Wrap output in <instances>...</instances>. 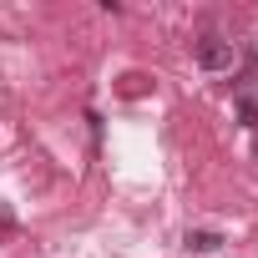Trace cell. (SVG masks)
<instances>
[{"instance_id":"obj_1","label":"cell","mask_w":258,"mask_h":258,"mask_svg":"<svg viewBox=\"0 0 258 258\" xmlns=\"http://www.w3.org/2000/svg\"><path fill=\"white\" fill-rule=\"evenodd\" d=\"M192 61H198L203 71H228V66H233V41L203 36V41H192Z\"/></svg>"},{"instance_id":"obj_2","label":"cell","mask_w":258,"mask_h":258,"mask_svg":"<svg viewBox=\"0 0 258 258\" xmlns=\"http://www.w3.org/2000/svg\"><path fill=\"white\" fill-rule=\"evenodd\" d=\"M187 248H198V253H213V248H223V238H218V233H187Z\"/></svg>"}]
</instances>
